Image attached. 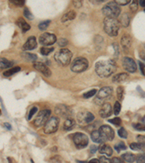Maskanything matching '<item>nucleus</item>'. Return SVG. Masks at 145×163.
I'll list each match as a JSON object with an SVG mask.
<instances>
[{"instance_id": "9b49d317", "label": "nucleus", "mask_w": 145, "mask_h": 163, "mask_svg": "<svg viewBox=\"0 0 145 163\" xmlns=\"http://www.w3.org/2000/svg\"><path fill=\"white\" fill-rule=\"evenodd\" d=\"M99 131H100L104 141H113V139H114L115 132L110 126H107V125L102 126L100 128Z\"/></svg>"}, {"instance_id": "f8f14e48", "label": "nucleus", "mask_w": 145, "mask_h": 163, "mask_svg": "<svg viewBox=\"0 0 145 163\" xmlns=\"http://www.w3.org/2000/svg\"><path fill=\"white\" fill-rule=\"evenodd\" d=\"M77 120L81 125H86L92 123L94 120V116L90 112L83 111L77 115Z\"/></svg>"}, {"instance_id": "f704fd0d", "label": "nucleus", "mask_w": 145, "mask_h": 163, "mask_svg": "<svg viewBox=\"0 0 145 163\" xmlns=\"http://www.w3.org/2000/svg\"><path fill=\"white\" fill-rule=\"evenodd\" d=\"M129 8H130V11L132 12H136V10H138V2H137V1L134 0V1H132L130 2V5H129Z\"/></svg>"}, {"instance_id": "603ef678", "label": "nucleus", "mask_w": 145, "mask_h": 163, "mask_svg": "<svg viewBox=\"0 0 145 163\" xmlns=\"http://www.w3.org/2000/svg\"><path fill=\"white\" fill-rule=\"evenodd\" d=\"M139 66H140L141 72H142V74L145 76V65L144 64V63L141 62H139Z\"/></svg>"}, {"instance_id": "2f4dec72", "label": "nucleus", "mask_w": 145, "mask_h": 163, "mask_svg": "<svg viewBox=\"0 0 145 163\" xmlns=\"http://www.w3.org/2000/svg\"><path fill=\"white\" fill-rule=\"evenodd\" d=\"M115 149L116 151L118 152H120L121 150H125V149H126V144H124L123 142H122V141H121V142L118 143L117 144H115Z\"/></svg>"}, {"instance_id": "c03bdc74", "label": "nucleus", "mask_w": 145, "mask_h": 163, "mask_svg": "<svg viewBox=\"0 0 145 163\" xmlns=\"http://www.w3.org/2000/svg\"><path fill=\"white\" fill-rule=\"evenodd\" d=\"M115 2L120 6H124V5L130 3V0H116Z\"/></svg>"}, {"instance_id": "39448f33", "label": "nucleus", "mask_w": 145, "mask_h": 163, "mask_svg": "<svg viewBox=\"0 0 145 163\" xmlns=\"http://www.w3.org/2000/svg\"><path fill=\"white\" fill-rule=\"evenodd\" d=\"M113 89L110 86L102 88L97 93L95 98V102L97 105H103L107 100H109L113 96Z\"/></svg>"}, {"instance_id": "ddd939ff", "label": "nucleus", "mask_w": 145, "mask_h": 163, "mask_svg": "<svg viewBox=\"0 0 145 163\" xmlns=\"http://www.w3.org/2000/svg\"><path fill=\"white\" fill-rule=\"evenodd\" d=\"M57 41V38L55 34L44 33L39 37V43L43 46H50Z\"/></svg>"}, {"instance_id": "473e14b6", "label": "nucleus", "mask_w": 145, "mask_h": 163, "mask_svg": "<svg viewBox=\"0 0 145 163\" xmlns=\"http://www.w3.org/2000/svg\"><path fill=\"white\" fill-rule=\"evenodd\" d=\"M50 22H51L50 20H45L39 23V30H40V31H45V30L47 28V27L49 26V25Z\"/></svg>"}, {"instance_id": "c9c22d12", "label": "nucleus", "mask_w": 145, "mask_h": 163, "mask_svg": "<svg viewBox=\"0 0 145 163\" xmlns=\"http://www.w3.org/2000/svg\"><path fill=\"white\" fill-rule=\"evenodd\" d=\"M118 136H119L120 137L123 138V139H126L128 136V133H127V131L125 130L124 128H121L118 130Z\"/></svg>"}, {"instance_id": "bb28decb", "label": "nucleus", "mask_w": 145, "mask_h": 163, "mask_svg": "<svg viewBox=\"0 0 145 163\" xmlns=\"http://www.w3.org/2000/svg\"><path fill=\"white\" fill-rule=\"evenodd\" d=\"M13 65V62L7 60L6 58H1V60H0V68H1V69L2 70L11 68Z\"/></svg>"}, {"instance_id": "4468645a", "label": "nucleus", "mask_w": 145, "mask_h": 163, "mask_svg": "<svg viewBox=\"0 0 145 163\" xmlns=\"http://www.w3.org/2000/svg\"><path fill=\"white\" fill-rule=\"evenodd\" d=\"M122 65L123 68L129 73H134L137 69L136 64L132 58L125 57L122 60Z\"/></svg>"}, {"instance_id": "ea45409f", "label": "nucleus", "mask_w": 145, "mask_h": 163, "mask_svg": "<svg viewBox=\"0 0 145 163\" xmlns=\"http://www.w3.org/2000/svg\"><path fill=\"white\" fill-rule=\"evenodd\" d=\"M133 127L137 131H145V125L141 124V123H136V124H133Z\"/></svg>"}, {"instance_id": "412c9836", "label": "nucleus", "mask_w": 145, "mask_h": 163, "mask_svg": "<svg viewBox=\"0 0 145 163\" xmlns=\"http://www.w3.org/2000/svg\"><path fill=\"white\" fill-rule=\"evenodd\" d=\"M91 139H92V140L94 142L98 143V144L105 142L102 137L100 131H97V130H94V131H92V133H91Z\"/></svg>"}, {"instance_id": "e2e57ef3", "label": "nucleus", "mask_w": 145, "mask_h": 163, "mask_svg": "<svg viewBox=\"0 0 145 163\" xmlns=\"http://www.w3.org/2000/svg\"><path fill=\"white\" fill-rule=\"evenodd\" d=\"M144 48H145V44H144Z\"/></svg>"}, {"instance_id": "2eb2a0df", "label": "nucleus", "mask_w": 145, "mask_h": 163, "mask_svg": "<svg viewBox=\"0 0 145 163\" xmlns=\"http://www.w3.org/2000/svg\"><path fill=\"white\" fill-rule=\"evenodd\" d=\"M34 68H35L36 70L40 72L41 73L44 75L45 77H50L52 75V72L50 70L49 68L44 63L38 62H35L34 64Z\"/></svg>"}, {"instance_id": "7c9ffc66", "label": "nucleus", "mask_w": 145, "mask_h": 163, "mask_svg": "<svg viewBox=\"0 0 145 163\" xmlns=\"http://www.w3.org/2000/svg\"><path fill=\"white\" fill-rule=\"evenodd\" d=\"M117 97H118V100L122 101L124 97V89L123 86H118L117 89Z\"/></svg>"}, {"instance_id": "5fc2aeb1", "label": "nucleus", "mask_w": 145, "mask_h": 163, "mask_svg": "<svg viewBox=\"0 0 145 163\" xmlns=\"http://www.w3.org/2000/svg\"><path fill=\"white\" fill-rule=\"evenodd\" d=\"M73 5H74V6L76 7L79 8V7H81V5H82V2H81V1H74V2H73Z\"/></svg>"}, {"instance_id": "58836bf2", "label": "nucleus", "mask_w": 145, "mask_h": 163, "mask_svg": "<svg viewBox=\"0 0 145 163\" xmlns=\"http://www.w3.org/2000/svg\"><path fill=\"white\" fill-rule=\"evenodd\" d=\"M24 16L27 18L29 20H31L34 19V15L31 13V12L29 11V10L28 8L24 9Z\"/></svg>"}, {"instance_id": "a211bd4d", "label": "nucleus", "mask_w": 145, "mask_h": 163, "mask_svg": "<svg viewBox=\"0 0 145 163\" xmlns=\"http://www.w3.org/2000/svg\"><path fill=\"white\" fill-rule=\"evenodd\" d=\"M121 44L125 51L128 50L130 47V46H131V44H132L131 38H130V36L128 35V34H124V35L122 36V38H121Z\"/></svg>"}, {"instance_id": "680f3d73", "label": "nucleus", "mask_w": 145, "mask_h": 163, "mask_svg": "<svg viewBox=\"0 0 145 163\" xmlns=\"http://www.w3.org/2000/svg\"><path fill=\"white\" fill-rule=\"evenodd\" d=\"M31 163H34V160H32V159H31Z\"/></svg>"}, {"instance_id": "a878e982", "label": "nucleus", "mask_w": 145, "mask_h": 163, "mask_svg": "<svg viewBox=\"0 0 145 163\" xmlns=\"http://www.w3.org/2000/svg\"><path fill=\"white\" fill-rule=\"evenodd\" d=\"M121 158L129 163H133L136 160V156L132 153H125L122 154Z\"/></svg>"}, {"instance_id": "b1692460", "label": "nucleus", "mask_w": 145, "mask_h": 163, "mask_svg": "<svg viewBox=\"0 0 145 163\" xmlns=\"http://www.w3.org/2000/svg\"><path fill=\"white\" fill-rule=\"evenodd\" d=\"M76 17V13L74 10H71L68 12L65 13L61 18V21L63 23H65L66 21L68 20H74Z\"/></svg>"}, {"instance_id": "49530a36", "label": "nucleus", "mask_w": 145, "mask_h": 163, "mask_svg": "<svg viewBox=\"0 0 145 163\" xmlns=\"http://www.w3.org/2000/svg\"><path fill=\"white\" fill-rule=\"evenodd\" d=\"M38 111V108L36 107H34L32 109H31V110H30V112H29V115H28V120H31V118H32L33 116L34 115V114H35L36 112Z\"/></svg>"}, {"instance_id": "3c124183", "label": "nucleus", "mask_w": 145, "mask_h": 163, "mask_svg": "<svg viewBox=\"0 0 145 163\" xmlns=\"http://www.w3.org/2000/svg\"><path fill=\"white\" fill-rule=\"evenodd\" d=\"M113 47H114V49H115V52L116 56L119 55L120 50H119V47H118V44H117V43H114V44H113Z\"/></svg>"}, {"instance_id": "5701e85b", "label": "nucleus", "mask_w": 145, "mask_h": 163, "mask_svg": "<svg viewBox=\"0 0 145 163\" xmlns=\"http://www.w3.org/2000/svg\"><path fill=\"white\" fill-rule=\"evenodd\" d=\"M130 17L128 13H123L120 16L119 23H121L123 27H128L130 23Z\"/></svg>"}, {"instance_id": "37998d69", "label": "nucleus", "mask_w": 145, "mask_h": 163, "mask_svg": "<svg viewBox=\"0 0 145 163\" xmlns=\"http://www.w3.org/2000/svg\"><path fill=\"white\" fill-rule=\"evenodd\" d=\"M137 163H145V154H139L136 157Z\"/></svg>"}, {"instance_id": "052dcab7", "label": "nucleus", "mask_w": 145, "mask_h": 163, "mask_svg": "<svg viewBox=\"0 0 145 163\" xmlns=\"http://www.w3.org/2000/svg\"><path fill=\"white\" fill-rule=\"evenodd\" d=\"M78 163H86V162H81V161H77Z\"/></svg>"}, {"instance_id": "423d86ee", "label": "nucleus", "mask_w": 145, "mask_h": 163, "mask_svg": "<svg viewBox=\"0 0 145 163\" xmlns=\"http://www.w3.org/2000/svg\"><path fill=\"white\" fill-rule=\"evenodd\" d=\"M89 66V62L84 57H76L73 60L71 65V69L74 73H81L85 71Z\"/></svg>"}, {"instance_id": "de8ad7c7", "label": "nucleus", "mask_w": 145, "mask_h": 163, "mask_svg": "<svg viewBox=\"0 0 145 163\" xmlns=\"http://www.w3.org/2000/svg\"><path fill=\"white\" fill-rule=\"evenodd\" d=\"M130 148L132 149V150H139L140 151V149H139V144L138 143H132V144H130Z\"/></svg>"}, {"instance_id": "6e6552de", "label": "nucleus", "mask_w": 145, "mask_h": 163, "mask_svg": "<svg viewBox=\"0 0 145 163\" xmlns=\"http://www.w3.org/2000/svg\"><path fill=\"white\" fill-rule=\"evenodd\" d=\"M59 124H60V119L57 117H52L44 126V131L46 134H51L55 133L57 131Z\"/></svg>"}, {"instance_id": "09e8293b", "label": "nucleus", "mask_w": 145, "mask_h": 163, "mask_svg": "<svg viewBox=\"0 0 145 163\" xmlns=\"http://www.w3.org/2000/svg\"><path fill=\"white\" fill-rule=\"evenodd\" d=\"M51 161L53 163H61V159H60V156H55L51 159Z\"/></svg>"}, {"instance_id": "8fccbe9b", "label": "nucleus", "mask_w": 145, "mask_h": 163, "mask_svg": "<svg viewBox=\"0 0 145 163\" xmlns=\"http://www.w3.org/2000/svg\"><path fill=\"white\" fill-rule=\"evenodd\" d=\"M112 162H113V163H125L123 159L119 158V157H114Z\"/></svg>"}, {"instance_id": "f3484780", "label": "nucleus", "mask_w": 145, "mask_h": 163, "mask_svg": "<svg viewBox=\"0 0 145 163\" xmlns=\"http://www.w3.org/2000/svg\"><path fill=\"white\" fill-rule=\"evenodd\" d=\"M36 47H37V41H36V37L31 36V37H29L28 39L24 45L23 46V49L25 51L33 50V49H36Z\"/></svg>"}, {"instance_id": "dca6fc26", "label": "nucleus", "mask_w": 145, "mask_h": 163, "mask_svg": "<svg viewBox=\"0 0 145 163\" xmlns=\"http://www.w3.org/2000/svg\"><path fill=\"white\" fill-rule=\"evenodd\" d=\"M99 113H100V117H102V118H106L107 117H110L112 115V113H113V110H112V107L110 104H104Z\"/></svg>"}, {"instance_id": "bf43d9fd", "label": "nucleus", "mask_w": 145, "mask_h": 163, "mask_svg": "<svg viewBox=\"0 0 145 163\" xmlns=\"http://www.w3.org/2000/svg\"><path fill=\"white\" fill-rule=\"evenodd\" d=\"M139 5H140L141 7H145V0H140V1H139Z\"/></svg>"}, {"instance_id": "864d4df0", "label": "nucleus", "mask_w": 145, "mask_h": 163, "mask_svg": "<svg viewBox=\"0 0 145 163\" xmlns=\"http://www.w3.org/2000/svg\"><path fill=\"white\" fill-rule=\"evenodd\" d=\"M97 149H99V148L97 147V146L92 145L90 147V152H92V154L96 153V152H97Z\"/></svg>"}, {"instance_id": "c756f323", "label": "nucleus", "mask_w": 145, "mask_h": 163, "mask_svg": "<svg viewBox=\"0 0 145 163\" xmlns=\"http://www.w3.org/2000/svg\"><path fill=\"white\" fill-rule=\"evenodd\" d=\"M54 51L53 47H42L40 49V52L42 55L47 56L50 53Z\"/></svg>"}, {"instance_id": "a19ab883", "label": "nucleus", "mask_w": 145, "mask_h": 163, "mask_svg": "<svg viewBox=\"0 0 145 163\" xmlns=\"http://www.w3.org/2000/svg\"><path fill=\"white\" fill-rule=\"evenodd\" d=\"M10 2L17 7H22L25 5L24 0H10Z\"/></svg>"}, {"instance_id": "4d7b16f0", "label": "nucleus", "mask_w": 145, "mask_h": 163, "mask_svg": "<svg viewBox=\"0 0 145 163\" xmlns=\"http://www.w3.org/2000/svg\"><path fill=\"white\" fill-rule=\"evenodd\" d=\"M4 126H5V128H6L7 129H8V130H11L12 129L11 125H10V123H4Z\"/></svg>"}, {"instance_id": "20e7f679", "label": "nucleus", "mask_w": 145, "mask_h": 163, "mask_svg": "<svg viewBox=\"0 0 145 163\" xmlns=\"http://www.w3.org/2000/svg\"><path fill=\"white\" fill-rule=\"evenodd\" d=\"M72 53L68 49H61L55 54V60L58 64L66 66L70 64L72 59Z\"/></svg>"}, {"instance_id": "1a4fd4ad", "label": "nucleus", "mask_w": 145, "mask_h": 163, "mask_svg": "<svg viewBox=\"0 0 145 163\" xmlns=\"http://www.w3.org/2000/svg\"><path fill=\"white\" fill-rule=\"evenodd\" d=\"M73 142L78 149H84L89 144V138L82 133H76L72 138Z\"/></svg>"}, {"instance_id": "0e129e2a", "label": "nucleus", "mask_w": 145, "mask_h": 163, "mask_svg": "<svg viewBox=\"0 0 145 163\" xmlns=\"http://www.w3.org/2000/svg\"><path fill=\"white\" fill-rule=\"evenodd\" d=\"M144 12H145V9H144Z\"/></svg>"}, {"instance_id": "aec40b11", "label": "nucleus", "mask_w": 145, "mask_h": 163, "mask_svg": "<svg viewBox=\"0 0 145 163\" xmlns=\"http://www.w3.org/2000/svg\"><path fill=\"white\" fill-rule=\"evenodd\" d=\"M99 152L101 154H105L107 156L110 157L113 154V149L110 147L109 145L107 144H101L99 147Z\"/></svg>"}, {"instance_id": "e433bc0d", "label": "nucleus", "mask_w": 145, "mask_h": 163, "mask_svg": "<svg viewBox=\"0 0 145 163\" xmlns=\"http://www.w3.org/2000/svg\"><path fill=\"white\" fill-rule=\"evenodd\" d=\"M96 94H97V90H96V89H92V90L85 93V94H84V97L86 99H89L95 95Z\"/></svg>"}, {"instance_id": "6e6d98bb", "label": "nucleus", "mask_w": 145, "mask_h": 163, "mask_svg": "<svg viewBox=\"0 0 145 163\" xmlns=\"http://www.w3.org/2000/svg\"><path fill=\"white\" fill-rule=\"evenodd\" d=\"M137 139L139 141V142H144L145 143V137L144 136H139L137 137Z\"/></svg>"}, {"instance_id": "72a5a7b5", "label": "nucleus", "mask_w": 145, "mask_h": 163, "mask_svg": "<svg viewBox=\"0 0 145 163\" xmlns=\"http://www.w3.org/2000/svg\"><path fill=\"white\" fill-rule=\"evenodd\" d=\"M121 104L119 103V102H115L114 105V108H113V112L115 115H119V113L121 112Z\"/></svg>"}, {"instance_id": "0eeeda50", "label": "nucleus", "mask_w": 145, "mask_h": 163, "mask_svg": "<svg viewBox=\"0 0 145 163\" xmlns=\"http://www.w3.org/2000/svg\"><path fill=\"white\" fill-rule=\"evenodd\" d=\"M51 115V111L49 110H43L38 114L36 118L34 120V125L36 127H42L44 125L45 126L48 121Z\"/></svg>"}, {"instance_id": "cd10ccee", "label": "nucleus", "mask_w": 145, "mask_h": 163, "mask_svg": "<svg viewBox=\"0 0 145 163\" xmlns=\"http://www.w3.org/2000/svg\"><path fill=\"white\" fill-rule=\"evenodd\" d=\"M22 57L25 60H27L29 62H34L37 60V56L34 54L28 53V52H25L21 55Z\"/></svg>"}, {"instance_id": "a18cd8bd", "label": "nucleus", "mask_w": 145, "mask_h": 163, "mask_svg": "<svg viewBox=\"0 0 145 163\" xmlns=\"http://www.w3.org/2000/svg\"><path fill=\"white\" fill-rule=\"evenodd\" d=\"M100 163H113L112 160L110 159L107 158V157H105V156H102L100 157Z\"/></svg>"}, {"instance_id": "6ab92c4d", "label": "nucleus", "mask_w": 145, "mask_h": 163, "mask_svg": "<svg viewBox=\"0 0 145 163\" xmlns=\"http://www.w3.org/2000/svg\"><path fill=\"white\" fill-rule=\"evenodd\" d=\"M16 23H17V25H18V27H19L22 30V32L23 33L27 32V31H29V30H30V28H31V26H30V25L28 24V23H26V21H25V20L23 19V18H18V20H17Z\"/></svg>"}, {"instance_id": "79ce46f5", "label": "nucleus", "mask_w": 145, "mask_h": 163, "mask_svg": "<svg viewBox=\"0 0 145 163\" xmlns=\"http://www.w3.org/2000/svg\"><path fill=\"white\" fill-rule=\"evenodd\" d=\"M108 122L113 123V124L115 125V126H119L121 123V120L120 118H115L113 119L108 120Z\"/></svg>"}, {"instance_id": "4c0bfd02", "label": "nucleus", "mask_w": 145, "mask_h": 163, "mask_svg": "<svg viewBox=\"0 0 145 163\" xmlns=\"http://www.w3.org/2000/svg\"><path fill=\"white\" fill-rule=\"evenodd\" d=\"M57 42L58 45L61 47H65L68 44V41L66 39H64V38H60V39H58Z\"/></svg>"}, {"instance_id": "7ed1b4c3", "label": "nucleus", "mask_w": 145, "mask_h": 163, "mask_svg": "<svg viewBox=\"0 0 145 163\" xmlns=\"http://www.w3.org/2000/svg\"><path fill=\"white\" fill-rule=\"evenodd\" d=\"M102 11L106 18H118L121 14V7L120 5L115 2H110L105 5L102 9Z\"/></svg>"}, {"instance_id": "4be33fe9", "label": "nucleus", "mask_w": 145, "mask_h": 163, "mask_svg": "<svg viewBox=\"0 0 145 163\" xmlns=\"http://www.w3.org/2000/svg\"><path fill=\"white\" fill-rule=\"evenodd\" d=\"M129 78V75L126 73H121L115 75L113 77V81L114 83H122L124 82Z\"/></svg>"}, {"instance_id": "13d9d810", "label": "nucleus", "mask_w": 145, "mask_h": 163, "mask_svg": "<svg viewBox=\"0 0 145 163\" xmlns=\"http://www.w3.org/2000/svg\"><path fill=\"white\" fill-rule=\"evenodd\" d=\"M88 163H100V161L98 159H92Z\"/></svg>"}, {"instance_id": "f03ea898", "label": "nucleus", "mask_w": 145, "mask_h": 163, "mask_svg": "<svg viewBox=\"0 0 145 163\" xmlns=\"http://www.w3.org/2000/svg\"><path fill=\"white\" fill-rule=\"evenodd\" d=\"M120 28L119 21L115 18H105L104 20V29L110 36H116Z\"/></svg>"}, {"instance_id": "f257e3e1", "label": "nucleus", "mask_w": 145, "mask_h": 163, "mask_svg": "<svg viewBox=\"0 0 145 163\" xmlns=\"http://www.w3.org/2000/svg\"><path fill=\"white\" fill-rule=\"evenodd\" d=\"M117 70V65L114 60H101L96 63L95 71L100 78H108Z\"/></svg>"}, {"instance_id": "9d476101", "label": "nucleus", "mask_w": 145, "mask_h": 163, "mask_svg": "<svg viewBox=\"0 0 145 163\" xmlns=\"http://www.w3.org/2000/svg\"><path fill=\"white\" fill-rule=\"evenodd\" d=\"M55 112L59 116L63 118L69 119L71 118L72 115V112L68 106L65 105H58L55 108Z\"/></svg>"}, {"instance_id": "c85d7f7f", "label": "nucleus", "mask_w": 145, "mask_h": 163, "mask_svg": "<svg viewBox=\"0 0 145 163\" xmlns=\"http://www.w3.org/2000/svg\"><path fill=\"white\" fill-rule=\"evenodd\" d=\"M20 70L21 68L20 67H14V68H12V69H10L8 70H6L5 72H4L3 76H5V77H10V76H12L14 73L20 71Z\"/></svg>"}, {"instance_id": "393cba45", "label": "nucleus", "mask_w": 145, "mask_h": 163, "mask_svg": "<svg viewBox=\"0 0 145 163\" xmlns=\"http://www.w3.org/2000/svg\"><path fill=\"white\" fill-rule=\"evenodd\" d=\"M75 125H76V122H75L74 120L72 119V118H69V119H67L65 120L63 128L65 131H71V130H72V128L74 127Z\"/></svg>"}]
</instances>
